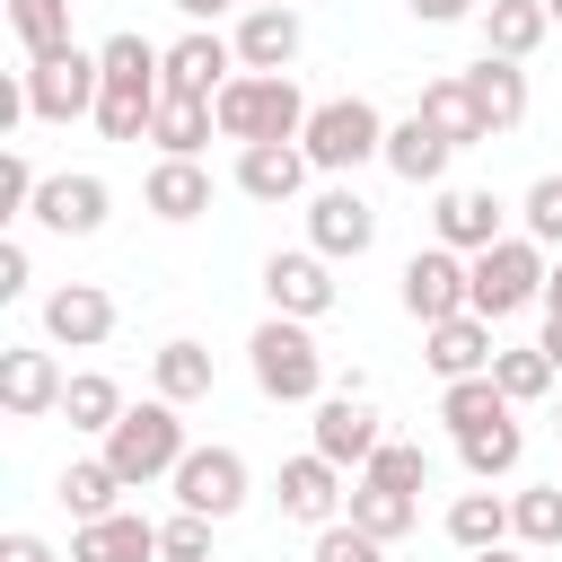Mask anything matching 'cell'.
<instances>
[{"instance_id": "obj_2", "label": "cell", "mask_w": 562, "mask_h": 562, "mask_svg": "<svg viewBox=\"0 0 562 562\" xmlns=\"http://www.w3.org/2000/svg\"><path fill=\"white\" fill-rule=\"evenodd\" d=\"M184 448H193V439H184V404H167V395L132 404V413H123V422L97 439V457H105V465H114L132 492H140V483H167V474L184 465Z\"/></svg>"}, {"instance_id": "obj_29", "label": "cell", "mask_w": 562, "mask_h": 562, "mask_svg": "<svg viewBox=\"0 0 562 562\" xmlns=\"http://www.w3.org/2000/svg\"><path fill=\"white\" fill-rule=\"evenodd\" d=\"M123 492H132V483H123L105 457H70V465H61V509H70V527L114 518V509H123Z\"/></svg>"}, {"instance_id": "obj_22", "label": "cell", "mask_w": 562, "mask_h": 562, "mask_svg": "<svg viewBox=\"0 0 562 562\" xmlns=\"http://www.w3.org/2000/svg\"><path fill=\"white\" fill-rule=\"evenodd\" d=\"M70 562H158V518H140V509L88 518V527H70Z\"/></svg>"}, {"instance_id": "obj_49", "label": "cell", "mask_w": 562, "mask_h": 562, "mask_svg": "<svg viewBox=\"0 0 562 562\" xmlns=\"http://www.w3.org/2000/svg\"><path fill=\"white\" fill-rule=\"evenodd\" d=\"M465 562H527V544H492V553H465Z\"/></svg>"}, {"instance_id": "obj_24", "label": "cell", "mask_w": 562, "mask_h": 562, "mask_svg": "<svg viewBox=\"0 0 562 562\" xmlns=\"http://www.w3.org/2000/svg\"><path fill=\"white\" fill-rule=\"evenodd\" d=\"M465 88H474V105H483L492 132H518V123H527V61L483 53V61H465Z\"/></svg>"}, {"instance_id": "obj_32", "label": "cell", "mask_w": 562, "mask_h": 562, "mask_svg": "<svg viewBox=\"0 0 562 562\" xmlns=\"http://www.w3.org/2000/svg\"><path fill=\"white\" fill-rule=\"evenodd\" d=\"M342 518H351L360 536L395 544V536H413V527H422V501H413V492H386V483H369V474H360V483H351V509H342Z\"/></svg>"}, {"instance_id": "obj_37", "label": "cell", "mask_w": 562, "mask_h": 562, "mask_svg": "<svg viewBox=\"0 0 562 562\" xmlns=\"http://www.w3.org/2000/svg\"><path fill=\"white\" fill-rule=\"evenodd\" d=\"M9 35H18L26 61L70 53V0H9Z\"/></svg>"}, {"instance_id": "obj_12", "label": "cell", "mask_w": 562, "mask_h": 562, "mask_svg": "<svg viewBox=\"0 0 562 562\" xmlns=\"http://www.w3.org/2000/svg\"><path fill=\"white\" fill-rule=\"evenodd\" d=\"M509 237V202L483 193V184H439L430 193V246H457V255H483Z\"/></svg>"}, {"instance_id": "obj_44", "label": "cell", "mask_w": 562, "mask_h": 562, "mask_svg": "<svg viewBox=\"0 0 562 562\" xmlns=\"http://www.w3.org/2000/svg\"><path fill=\"white\" fill-rule=\"evenodd\" d=\"M0 562H61V553H53L35 527H9V536H0Z\"/></svg>"}, {"instance_id": "obj_36", "label": "cell", "mask_w": 562, "mask_h": 562, "mask_svg": "<svg viewBox=\"0 0 562 562\" xmlns=\"http://www.w3.org/2000/svg\"><path fill=\"white\" fill-rule=\"evenodd\" d=\"M518 457H527V430H518V413H509V422H492V430H465V439H457V465H465L474 483H501V474H518Z\"/></svg>"}, {"instance_id": "obj_41", "label": "cell", "mask_w": 562, "mask_h": 562, "mask_svg": "<svg viewBox=\"0 0 562 562\" xmlns=\"http://www.w3.org/2000/svg\"><path fill=\"white\" fill-rule=\"evenodd\" d=\"M518 220H527V237H536V246H562V176H536V184H527V202H518Z\"/></svg>"}, {"instance_id": "obj_11", "label": "cell", "mask_w": 562, "mask_h": 562, "mask_svg": "<svg viewBox=\"0 0 562 562\" xmlns=\"http://www.w3.org/2000/svg\"><path fill=\"white\" fill-rule=\"evenodd\" d=\"M316 457H334L342 474H369V457L386 448V430H378V404L360 395V378L351 386H334L325 404H316V439H307Z\"/></svg>"}, {"instance_id": "obj_6", "label": "cell", "mask_w": 562, "mask_h": 562, "mask_svg": "<svg viewBox=\"0 0 562 562\" xmlns=\"http://www.w3.org/2000/svg\"><path fill=\"white\" fill-rule=\"evenodd\" d=\"M395 299H404V316H413V325H448V316H465V307H474V272H465V255H457V246H422V255H404Z\"/></svg>"}, {"instance_id": "obj_48", "label": "cell", "mask_w": 562, "mask_h": 562, "mask_svg": "<svg viewBox=\"0 0 562 562\" xmlns=\"http://www.w3.org/2000/svg\"><path fill=\"white\" fill-rule=\"evenodd\" d=\"M536 342H544V360L562 369V325H553V316H544V334H536Z\"/></svg>"}, {"instance_id": "obj_20", "label": "cell", "mask_w": 562, "mask_h": 562, "mask_svg": "<svg viewBox=\"0 0 562 562\" xmlns=\"http://www.w3.org/2000/svg\"><path fill=\"white\" fill-rule=\"evenodd\" d=\"M492 351H501V342H492V325H483L474 307H465V316H448V325H422V360L439 369V386L483 378V369H492Z\"/></svg>"}, {"instance_id": "obj_31", "label": "cell", "mask_w": 562, "mask_h": 562, "mask_svg": "<svg viewBox=\"0 0 562 562\" xmlns=\"http://www.w3.org/2000/svg\"><path fill=\"white\" fill-rule=\"evenodd\" d=\"M123 413H132V404H123V386H114L105 369H70V386H61V422H70V430L105 439V430H114Z\"/></svg>"}, {"instance_id": "obj_39", "label": "cell", "mask_w": 562, "mask_h": 562, "mask_svg": "<svg viewBox=\"0 0 562 562\" xmlns=\"http://www.w3.org/2000/svg\"><path fill=\"white\" fill-rule=\"evenodd\" d=\"M158 562H220L211 553V518H193V509L158 518Z\"/></svg>"}, {"instance_id": "obj_26", "label": "cell", "mask_w": 562, "mask_h": 562, "mask_svg": "<svg viewBox=\"0 0 562 562\" xmlns=\"http://www.w3.org/2000/svg\"><path fill=\"white\" fill-rule=\"evenodd\" d=\"M483 53H501V61H527L544 35H553V18H544V0H483Z\"/></svg>"}, {"instance_id": "obj_50", "label": "cell", "mask_w": 562, "mask_h": 562, "mask_svg": "<svg viewBox=\"0 0 562 562\" xmlns=\"http://www.w3.org/2000/svg\"><path fill=\"white\" fill-rule=\"evenodd\" d=\"M246 9H290V0H246Z\"/></svg>"}, {"instance_id": "obj_45", "label": "cell", "mask_w": 562, "mask_h": 562, "mask_svg": "<svg viewBox=\"0 0 562 562\" xmlns=\"http://www.w3.org/2000/svg\"><path fill=\"white\" fill-rule=\"evenodd\" d=\"M422 26H457V18H483V0H413Z\"/></svg>"}, {"instance_id": "obj_13", "label": "cell", "mask_w": 562, "mask_h": 562, "mask_svg": "<svg viewBox=\"0 0 562 562\" xmlns=\"http://www.w3.org/2000/svg\"><path fill=\"white\" fill-rule=\"evenodd\" d=\"M61 360L44 351V342H0V413L9 422H44V413H61Z\"/></svg>"}, {"instance_id": "obj_23", "label": "cell", "mask_w": 562, "mask_h": 562, "mask_svg": "<svg viewBox=\"0 0 562 562\" xmlns=\"http://www.w3.org/2000/svg\"><path fill=\"white\" fill-rule=\"evenodd\" d=\"M140 202H149L167 228H184V220L211 211V167H202V158H158L149 184H140Z\"/></svg>"}, {"instance_id": "obj_27", "label": "cell", "mask_w": 562, "mask_h": 562, "mask_svg": "<svg viewBox=\"0 0 562 562\" xmlns=\"http://www.w3.org/2000/svg\"><path fill=\"white\" fill-rule=\"evenodd\" d=\"M211 132H220L211 97H158V114H149L158 158H202V149H211Z\"/></svg>"}, {"instance_id": "obj_28", "label": "cell", "mask_w": 562, "mask_h": 562, "mask_svg": "<svg viewBox=\"0 0 562 562\" xmlns=\"http://www.w3.org/2000/svg\"><path fill=\"white\" fill-rule=\"evenodd\" d=\"M211 378H220V369H211V351H202L193 334H176V342H158V351H149V386H158L167 404H202V395H211Z\"/></svg>"}, {"instance_id": "obj_34", "label": "cell", "mask_w": 562, "mask_h": 562, "mask_svg": "<svg viewBox=\"0 0 562 562\" xmlns=\"http://www.w3.org/2000/svg\"><path fill=\"white\" fill-rule=\"evenodd\" d=\"M509 544H527V553H562V483H527V492H509Z\"/></svg>"}, {"instance_id": "obj_10", "label": "cell", "mask_w": 562, "mask_h": 562, "mask_svg": "<svg viewBox=\"0 0 562 562\" xmlns=\"http://www.w3.org/2000/svg\"><path fill=\"white\" fill-rule=\"evenodd\" d=\"M263 299H272V316L316 325V316L342 307V281H334V263L316 246H290V255H263Z\"/></svg>"}, {"instance_id": "obj_19", "label": "cell", "mask_w": 562, "mask_h": 562, "mask_svg": "<svg viewBox=\"0 0 562 562\" xmlns=\"http://www.w3.org/2000/svg\"><path fill=\"white\" fill-rule=\"evenodd\" d=\"M448 158H457V140H448L439 123H422V114L386 123V158H378V167H386L395 184H430V193H439V184H448Z\"/></svg>"}, {"instance_id": "obj_40", "label": "cell", "mask_w": 562, "mask_h": 562, "mask_svg": "<svg viewBox=\"0 0 562 562\" xmlns=\"http://www.w3.org/2000/svg\"><path fill=\"white\" fill-rule=\"evenodd\" d=\"M35 193H44V176H35V167H26V149L9 140V149H0V220H26V211H35Z\"/></svg>"}, {"instance_id": "obj_8", "label": "cell", "mask_w": 562, "mask_h": 562, "mask_svg": "<svg viewBox=\"0 0 562 562\" xmlns=\"http://www.w3.org/2000/svg\"><path fill=\"white\" fill-rule=\"evenodd\" d=\"M97 97H105V70H97V53H53V61H26V114L35 123H79V114H97Z\"/></svg>"}, {"instance_id": "obj_18", "label": "cell", "mask_w": 562, "mask_h": 562, "mask_svg": "<svg viewBox=\"0 0 562 562\" xmlns=\"http://www.w3.org/2000/svg\"><path fill=\"white\" fill-rule=\"evenodd\" d=\"M237 70H263V79H281L290 61H299V44H307V26H299V9H237Z\"/></svg>"}, {"instance_id": "obj_47", "label": "cell", "mask_w": 562, "mask_h": 562, "mask_svg": "<svg viewBox=\"0 0 562 562\" xmlns=\"http://www.w3.org/2000/svg\"><path fill=\"white\" fill-rule=\"evenodd\" d=\"M544 316H553V325H562V263H553V272H544Z\"/></svg>"}, {"instance_id": "obj_42", "label": "cell", "mask_w": 562, "mask_h": 562, "mask_svg": "<svg viewBox=\"0 0 562 562\" xmlns=\"http://www.w3.org/2000/svg\"><path fill=\"white\" fill-rule=\"evenodd\" d=\"M378 553H386L378 536H360L351 518H334V527H316V553L307 562H378Z\"/></svg>"}, {"instance_id": "obj_51", "label": "cell", "mask_w": 562, "mask_h": 562, "mask_svg": "<svg viewBox=\"0 0 562 562\" xmlns=\"http://www.w3.org/2000/svg\"><path fill=\"white\" fill-rule=\"evenodd\" d=\"M544 18H553V26H562V0H544Z\"/></svg>"}, {"instance_id": "obj_21", "label": "cell", "mask_w": 562, "mask_h": 562, "mask_svg": "<svg viewBox=\"0 0 562 562\" xmlns=\"http://www.w3.org/2000/svg\"><path fill=\"white\" fill-rule=\"evenodd\" d=\"M307 149L299 140H263V149H237V193L246 202H299L307 193Z\"/></svg>"}, {"instance_id": "obj_1", "label": "cell", "mask_w": 562, "mask_h": 562, "mask_svg": "<svg viewBox=\"0 0 562 562\" xmlns=\"http://www.w3.org/2000/svg\"><path fill=\"white\" fill-rule=\"evenodd\" d=\"M211 114H220V140H237V149H263V140H299L307 132V97H299V79L281 70V79H263V70H237L220 97H211Z\"/></svg>"}, {"instance_id": "obj_15", "label": "cell", "mask_w": 562, "mask_h": 562, "mask_svg": "<svg viewBox=\"0 0 562 562\" xmlns=\"http://www.w3.org/2000/svg\"><path fill=\"white\" fill-rule=\"evenodd\" d=\"M272 492H281V518H299V527H334V518L351 509L342 465H334V457H316V448H307V457H290Z\"/></svg>"}, {"instance_id": "obj_46", "label": "cell", "mask_w": 562, "mask_h": 562, "mask_svg": "<svg viewBox=\"0 0 562 562\" xmlns=\"http://www.w3.org/2000/svg\"><path fill=\"white\" fill-rule=\"evenodd\" d=\"M176 9H184L193 26H211V18H228V9H246V0H176Z\"/></svg>"}, {"instance_id": "obj_16", "label": "cell", "mask_w": 562, "mask_h": 562, "mask_svg": "<svg viewBox=\"0 0 562 562\" xmlns=\"http://www.w3.org/2000/svg\"><path fill=\"white\" fill-rule=\"evenodd\" d=\"M228 79H237V44H228V35L184 26V35L167 44V97H220Z\"/></svg>"}, {"instance_id": "obj_7", "label": "cell", "mask_w": 562, "mask_h": 562, "mask_svg": "<svg viewBox=\"0 0 562 562\" xmlns=\"http://www.w3.org/2000/svg\"><path fill=\"white\" fill-rule=\"evenodd\" d=\"M176 483V509H193V518H237L246 509V457L228 448V439H202V448H184V465L167 474Z\"/></svg>"}, {"instance_id": "obj_25", "label": "cell", "mask_w": 562, "mask_h": 562, "mask_svg": "<svg viewBox=\"0 0 562 562\" xmlns=\"http://www.w3.org/2000/svg\"><path fill=\"white\" fill-rule=\"evenodd\" d=\"M422 123H439L457 149H483L492 140V123H483V105H474V88H465V70H448V79H422V105H413Z\"/></svg>"}, {"instance_id": "obj_14", "label": "cell", "mask_w": 562, "mask_h": 562, "mask_svg": "<svg viewBox=\"0 0 562 562\" xmlns=\"http://www.w3.org/2000/svg\"><path fill=\"white\" fill-rule=\"evenodd\" d=\"M105 211H114L105 176H88V167L70 176V167H61V176H44V193H35V211H26V220H35V228H53V237H97V228H105Z\"/></svg>"}, {"instance_id": "obj_38", "label": "cell", "mask_w": 562, "mask_h": 562, "mask_svg": "<svg viewBox=\"0 0 562 562\" xmlns=\"http://www.w3.org/2000/svg\"><path fill=\"white\" fill-rule=\"evenodd\" d=\"M369 483H386V492H430V448H413V439H386L378 457H369Z\"/></svg>"}, {"instance_id": "obj_9", "label": "cell", "mask_w": 562, "mask_h": 562, "mask_svg": "<svg viewBox=\"0 0 562 562\" xmlns=\"http://www.w3.org/2000/svg\"><path fill=\"white\" fill-rule=\"evenodd\" d=\"M307 246L325 255V263H360L369 246H378V202L342 176V184H325L316 202H307Z\"/></svg>"}, {"instance_id": "obj_17", "label": "cell", "mask_w": 562, "mask_h": 562, "mask_svg": "<svg viewBox=\"0 0 562 562\" xmlns=\"http://www.w3.org/2000/svg\"><path fill=\"white\" fill-rule=\"evenodd\" d=\"M114 334V299L97 290V281H61V290H44V342H61V351H97Z\"/></svg>"}, {"instance_id": "obj_30", "label": "cell", "mask_w": 562, "mask_h": 562, "mask_svg": "<svg viewBox=\"0 0 562 562\" xmlns=\"http://www.w3.org/2000/svg\"><path fill=\"white\" fill-rule=\"evenodd\" d=\"M492 386L509 404H544V395H562V369L544 360V342H501L492 351Z\"/></svg>"}, {"instance_id": "obj_33", "label": "cell", "mask_w": 562, "mask_h": 562, "mask_svg": "<svg viewBox=\"0 0 562 562\" xmlns=\"http://www.w3.org/2000/svg\"><path fill=\"white\" fill-rule=\"evenodd\" d=\"M448 544H457V553L509 544V492H457V501H448Z\"/></svg>"}, {"instance_id": "obj_43", "label": "cell", "mask_w": 562, "mask_h": 562, "mask_svg": "<svg viewBox=\"0 0 562 562\" xmlns=\"http://www.w3.org/2000/svg\"><path fill=\"white\" fill-rule=\"evenodd\" d=\"M26 281H35V255H26V237H0V299H26Z\"/></svg>"}, {"instance_id": "obj_4", "label": "cell", "mask_w": 562, "mask_h": 562, "mask_svg": "<svg viewBox=\"0 0 562 562\" xmlns=\"http://www.w3.org/2000/svg\"><path fill=\"white\" fill-rule=\"evenodd\" d=\"M299 149H307V167H316V176H334V184H342L351 167L386 158V114H378L369 97H316V114H307Z\"/></svg>"}, {"instance_id": "obj_52", "label": "cell", "mask_w": 562, "mask_h": 562, "mask_svg": "<svg viewBox=\"0 0 562 562\" xmlns=\"http://www.w3.org/2000/svg\"><path fill=\"white\" fill-rule=\"evenodd\" d=\"M553 430H562V395H553Z\"/></svg>"}, {"instance_id": "obj_35", "label": "cell", "mask_w": 562, "mask_h": 562, "mask_svg": "<svg viewBox=\"0 0 562 562\" xmlns=\"http://www.w3.org/2000/svg\"><path fill=\"white\" fill-rule=\"evenodd\" d=\"M509 413H518V404L492 386V369H483V378H457V386H439V422H448L457 439H465V430H492V422H509Z\"/></svg>"}, {"instance_id": "obj_5", "label": "cell", "mask_w": 562, "mask_h": 562, "mask_svg": "<svg viewBox=\"0 0 562 562\" xmlns=\"http://www.w3.org/2000/svg\"><path fill=\"white\" fill-rule=\"evenodd\" d=\"M465 272H474V316L483 325H501V316H518V307H544V246L527 237V228H509L501 246H483V255H465Z\"/></svg>"}, {"instance_id": "obj_3", "label": "cell", "mask_w": 562, "mask_h": 562, "mask_svg": "<svg viewBox=\"0 0 562 562\" xmlns=\"http://www.w3.org/2000/svg\"><path fill=\"white\" fill-rule=\"evenodd\" d=\"M246 369H255V386L272 404H325V351H316V334L299 316H263L246 334Z\"/></svg>"}]
</instances>
